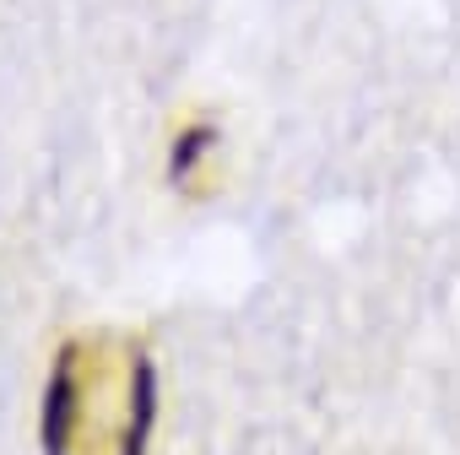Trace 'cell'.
Here are the masks:
<instances>
[{
  "label": "cell",
  "instance_id": "1",
  "mask_svg": "<svg viewBox=\"0 0 460 455\" xmlns=\"http://www.w3.org/2000/svg\"><path fill=\"white\" fill-rule=\"evenodd\" d=\"M152 423V369L125 336H87L66 347L44 433L55 455H141Z\"/></svg>",
  "mask_w": 460,
  "mask_h": 455
}]
</instances>
